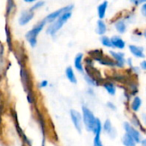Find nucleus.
I'll return each mask as SVG.
<instances>
[{
    "mask_svg": "<svg viewBox=\"0 0 146 146\" xmlns=\"http://www.w3.org/2000/svg\"><path fill=\"white\" fill-rule=\"evenodd\" d=\"M102 130L105 133H107L108 135H109L111 137H115L116 136V131L113 126V124L111 122L110 119H106L104 121V123L102 124Z\"/></svg>",
    "mask_w": 146,
    "mask_h": 146,
    "instance_id": "14",
    "label": "nucleus"
},
{
    "mask_svg": "<svg viewBox=\"0 0 146 146\" xmlns=\"http://www.w3.org/2000/svg\"><path fill=\"white\" fill-rule=\"evenodd\" d=\"M21 78H22V82H23V86H24V90L28 93L29 91L31 90L30 78H29V74L28 70L23 66H21Z\"/></svg>",
    "mask_w": 146,
    "mask_h": 146,
    "instance_id": "10",
    "label": "nucleus"
},
{
    "mask_svg": "<svg viewBox=\"0 0 146 146\" xmlns=\"http://www.w3.org/2000/svg\"><path fill=\"white\" fill-rule=\"evenodd\" d=\"M73 8H74V5H68L64 7H62V8H60V9H58V10H57L52 13H50L49 15H47L45 17V19H46V23L50 24V23H53L56 19H58L63 13H64L66 11H72Z\"/></svg>",
    "mask_w": 146,
    "mask_h": 146,
    "instance_id": "7",
    "label": "nucleus"
},
{
    "mask_svg": "<svg viewBox=\"0 0 146 146\" xmlns=\"http://www.w3.org/2000/svg\"><path fill=\"white\" fill-rule=\"evenodd\" d=\"M39 86H40V88H46V87H47L48 86V81L47 80H42L40 83Z\"/></svg>",
    "mask_w": 146,
    "mask_h": 146,
    "instance_id": "31",
    "label": "nucleus"
},
{
    "mask_svg": "<svg viewBox=\"0 0 146 146\" xmlns=\"http://www.w3.org/2000/svg\"><path fill=\"white\" fill-rule=\"evenodd\" d=\"M143 36L146 39V29L143 31Z\"/></svg>",
    "mask_w": 146,
    "mask_h": 146,
    "instance_id": "38",
    "label": "nucleus"
},
{
    "mask_svg": "<svg viewBox=\"0 0 146 146\" xmlns=\"http://www.w3.org/2000/svg\"><path fill=\"white\" fill-rule=\"evenodd\" d=\"M101 134L102 133H97L94 136L93 139V146H104L102 138H101Z\"/></svg>",
    "mask_w": 146,
    "mask_h": 146,
    "instance_id": "23",
    "label": "nucleus"
},
{
    "mask_svg": "<svg viewBox=\"0 0 146 146\" xmlns=\"http://www.w3.org/2000/svg\"><path fill=\"white\" fill-rule=\"evenodd\" d=\"M71 17H72V11H66L63 13L53 23H50V25L46 29V34L51 36H54L64 26V24L71 18Z\"/></svg>",
    "mask_w": 146,
    "mask_h": 146,
    "instance_id": "1",
    "label": "nucleus"
},
{
    "mask_svg": "<svg viewBox=\"0 0 146 146\" xmlns=\"http://www.w3.org/2000/svg\"><path fill=\"white\" fill-rule=\"evenodd\" d=\"M35 15H34V11L29 10V11H23V13L21 14L20 17H19V24L21 26H25L27 25L33 18H34Z\"/></svg>",
    "mask_w": 146,
    "mask_h": 146,
    "instance_id": "11",
    "label": "nucleus"
},
{
    "mask_svg": "<svg viewBox=\"0 0 146 146\" xmlns=\"http://www.w3.org/2000/svg\"><path fill=\"white\" fill-rule=\"evenodd\" d=\"M82 115H83V121L84 125L88 131H93L96 117L95 116L94 113L86 106H82Z\"/></svg>",
    "mask_w": 146,
    "mask_h": 146,
    "instance_id": "3",
    "label": "nucleus"
},
{
    "mask_svg": "<svg viewBox=\"0 0 146 146\" xmlns=\"http://www.w3.org/2000/svg\"><path fill=\"white\" fill-rule=\"evenodd\" d=\"M122 143L124 146H137V142L135 139L126 132H125L122 137Z\"/></svg>",
    "mask_w": 146,
    "mask_h": 146,
    "instance_id": "20",
    "label": "nucleus"
},
{
    "mask_svg": "<svg viewBox=\"0 0 146 146\" xmlns=\"http://www.w3.org/2000/svg\"><path fill=\"white\" fill-rule=\"evenodd\" d=\"M100 41H101V44H102L104 47H107V48H113V44H112V41H111V38L108 37V36H107L106 35L101 36Z\"/></svg>",
    "mask_w": 146,
    "mask_h": 146,
    "instance_id": "22",
    "label": "nucleus"
},
{
    "mask_svg": "<svg viewBox=\"0 0 146 146\" xmlns=\"http://www.w3.org/2000/svg\"><path fill=\"white\" fill-rule=\"evenodd\" d=\"M37 0H24L25 3H28V4H32V3H35Z\"/></svg>",
    "mask_w": 146,
    "mask_h": 146,
    "instance_id": "35",
    "label": "nucleus"
},
{
    "mask_svg": "<svg viewBox=\"0 0 146 146\" xmlns=\"http://www.w3.org/2000/svg\"><path fill=\"white\" fill-rule=\"evenodd\" d=\"M73 66H74V69L79 73H82V74L84 73V55L83 52H78L75 55L74 61H73Z\"/></svg>",
    "mask_w": 146,
    "mask_h": 146,
    "instance_id": "8",
    "label": "nucleus"
},
{
    "mask_svg": "<svg viewBox=\"0 0 146 146\" xmlns=\"http://www.w3.org/2000/svg\"><path fill=\"white\" fill-rule=\"evenodd\" d=\"M140 68L143 70H146V59H143L140 63Z\"/></svg>",
    "mask_w": 146,
    "mask_h": 146,
    "instance_id": "32",
    "label": "nucleus"
},
{
    "mask_svg": "<svg viewBox=\"0 0 146 146\" xmlns=\"http://www.w3.org/2000/svg\"><path fill=\"white\" fill-rule=\"evenodd\" d=\"M113 27L119 35H124L127 31V24L125 18H119L116 20L113 24Z\"/></svg>",
    "mask_w": 146,
    "mask_h": 146,
    "instance_id": "13",
    "label": "nucleus"
},
{
    "mask_svg": "<svg viewBox=\"0 0 146 146\" xmlns=\"http://www.w3.org/2000/svg\"><path fill=\"white\" fill-rule=\"evenodd\" d=\"M140 13L141 15L146 18V3L141 5V7H140Z\"/></svg>",
    "mask_w": 146,
    "mask_h": 146,
    "instance_id": "27",
    "label": "nucleus"
},
{
    "mask_svg": "<svg viewBox=\"0 0 146 146\" xmlns=\"http://www.w3.org/2000/svg\"><path fill=\"white\" fill-rule=\"evenodd\" d=\"M141 146H146V137L142 140V142H141Z\"/></svg>",
    "mask_w": 146,
    "mask_h": 146,
    "instance_id": "36",
    "label": "nucleus"
},
{
    "mask_svg": "<svg viewBox=\"0 0 146 146\" xmlns=\"http://www.w3.org/2000/svg\"><path fill=\"white\" fill-rule=\"evenodd\" d=\"M44 5H45V1H43V0H40V1H36L35 3V5L29 10L32 11H35L36 10H39V9L42 8Z\"/></svg>",
    "mask_w": 146,
    "mask_h": 146,
    "instance_id": "24",
    "label": "nucleus"
},
{
    "mask_svg": "<svg viewBox=\"0 0 146 146\" xmlns=\"http://www.w3.org/2000/svg\"><path fill=\"white\" fill-rule=\"evenodd\" d=\"M70 117L71 119V122L74 125L75 129L77 130V131H78L79 133H82V130H83V115L82 113L75 110V109H70Z\"/></svg>",
    "mask_w": 146,
    "mask_h": 146,
    "instance_id": "4",
    "label": "nucleus"
},
{
    "mask_svg": "<svg viewBox=\"0 0 146 146\" xmlns=\"http://www.w3.org/2000/svg\"><path fill=\"white\" fill-rule=\"evenodd\" d=\"M109 54L115 63V67L119 69H122L125 67V65L126 64V59H125V54L123 52H120V50L119 51L110 50Z\"/></svg>",
    "mask_w": 146,
    "mask_h": 146,
    "instance_id": "5",
    "label": "nucleus"
},
{
    "mask_svg": "<svg viewBox=\"0 0 146 146\" xmlns=\"http://www.w3.org/2000/svg\"><path fill=\"white\" fill-rule=\"evenodd\" d=\"M65 77L67 78V80L72 84H78V78L77 76L75 74V71L74 69L71 66H68L65 69Z\"/></svg>",
    "mask_w": 146,
    "mask_h": 146,
    "instance_id": "16",
    "label": "nucleus"
},
{
    "mask_svg": "<svg viewBox=\"0 0 146 146\" xmlns=\"http://www.w3.org/2000/svg\"><path fill=\"white\" fill-rule=\"evenodd\" d=\"M111 41H112L113 49H118L121 51L125 49V47L126 46V43L125 40H123V38L119 35H113L111 37Z\"/></svg>",
    "mask_w": 146,
    "mask_h": 146,
    "instance_id": "12",
    "label": "nucleus"
},
{
    "mask_svg": "<svg viewBox=\"0 0 146 146\" xmlns=\"http://www.w3.org/2000/svg\"><path fill=\"white\" fill-rule=\"evenodd\" d=\"M108 2L107 0H104L102 1L98 6H97V16L99 19H103L106 17V14L108 11Z\"/></svg>",
    "mask_w": 146,
    "mask_h": 146,
    "instance_id": "17",
    "label": "nucleus"
},
{
    "mask_svg": "<svg viewBox=\"0 0 146 146\" xmlns=\"http://www.w3.org/2000/svg\"><path fill=\"white\" fill-rule=\"evenodd\" d=\"M129 52L131 53L132 56H134L137 58H145V53H144V48L141 46L134 45V44H130L128 46Z\"/></svg>",
    "mask_w": 146,
    "mask_h": 146,
    "instance_id": "9",
    "label": "nucleus"
},
{
    "mask_svg": "<svg viewBox=\"0 0 146 146\" xmlns=\"http://www.w3.org/2000/svg\"><path fill=\"white\" fill-rule=\"evenodd\" d=\"M102 87L105 89V90L107 91V93L111 96H115L116 94V91H117V88H116V85L111 82V81H106L102 84Z\"/></svg>",
    "mask_w": 146,
    "mask_h": 146,
    "instance_id": "19",
    "label": "nucleus"
},
{
    "mask_svg": "<svg viewBox=\"0 0 146 146\" xmlns=\"http://www.w3.org/2000/svg\"><path fill=\"white\" fill-rule=\"evenodd\" d=\"M27 100H28V102H29V104H34L35 103V95H34V93H33L32 90H30V91L28 92V94H27Z\"/></svg>",
    "mask_w": 146,
    "mask_h": 146,
    "instance_id": "25",
    "label": "nucleus"
},
{
    "mask_svg": "<svg viewBox=\"0 0 146 146\" xmlns=\"http://www.w3.org/2000/svg\"><path fill=\"white\" fill-rule=\"evenodd\" d=\"M46 21L44 18L43 20H41L40 22H39L38 23H36L34 28L32 29H30L25 35L26 40H28V42L29 43L30 46L32 47H35L37 45V37L39 35V34L42 31V29L45 28L46 24Z\"/></svg>",
    "mask_w": 146,
    "mask_h": 146,
    "instance_id": "2",
    "label": "nucleus"
},
{
    "mask_svg": "<svg viewBox=\"0 0 146 146\" xmlns=\"http://www.w3.org/2000/svg\"><path fill=\"white\" fill-rule=\"evenodd\" d=\"M126 64H127L130 67H132V66H133V65H132V59H131V58H127V60H126Z\"/></svg>",
    "mask_w": 146,
    "mask_h": 146,
    "instance_id": "33",
    "label": "nucleus"
},
{
    "mask_svg": "<svg viewBox=\"0 0 146 146\" xmlns=\"http://www.w3.org/2000/svg\"><path fill=\"white\" fill-rule=\"evenodd\" d=\"M131 122L134 124L135 126H141L140 123H139V119H138V118L136 115H133V117L131 118Z\"/></svg>",
    "mask_w": 146,
    "mask_h": 146,
    "instance_id": "30",
    "label": "nucleus"
},
{
    "mask_svg": "<svg viewBox=\"0 0 146 146\" xmlns=\"http://www.w3.org/2000/svg\"><path fill=\"white\" fill-rule=\"evenodd\" d=\"M142 117H143V122L146 125V114H145V113H143Z\"/></svg>",
    "mask_w": 146,
    "mask_h": 146,
    "instance_id": "37",
    "label": "nucleus"
},
{
    "mask_svg": "<svg viewBox=\"0 0 146 146\" xmlns=\"http://www.w3.org/2000/svg\"><path fill=\"white\" fill-rule=\"evenodd\" d=\"M14 7V4H13V0H8V6H7V16L10 14L11 11L12 10V8Z\"/></svg>",
    "mask_w": 146,
    "mask_h": 146,
    "instance_id": "29",
    "label": "nucleus"
},
{
    "mask_svg": "<svg viewBox=\"0 0 146 146\" xmlns=\"http://www.w3.org/2000/svg\"><path fill=\"white\" fill-rule=\"evenodd\" d=\"M107 107H108V109H110L111 111H116V109H117L116 105H115L113 102H107Z\"/></svg>",
    "mask_w": 146,
    "mask_h": 146,
    "instance_id": "28",
    "label": "nucleus"
},
{
    "mask_svg": "<svg viewBox=\"0 0 146 146\" xmlns=\"http://www.w3.org/2000/svg\"><path fill=\"white\" fill-rule=\"evenodd\" d=\"M129 1L134 6H138V5H141L143 4L146 3V0H129Z\"/></svg>",
    "mask_w": 146,
    "mask_h": 146,
    "instance_id": "26",
    "label": "nucleus"
},
{
    "mask_svg": "<svg viewBox=\"0 0 146 146\" xmlns=\"http://www.w3.org/2000/svg\"><path fill=\"white\" fill-rule=\"evenodd\" d=\"M88 93H89V95H91V96H93L95 93H94V90H93V89L91 88V87H90L89 89H88Z\"/></svg>",
    "mask_w": 146,
    "mask_h": 146,
    "instance_id": "34",
    "label": "nucleus"
},
{
    "mask_svg": "<svg viewBox=\"0 0 146 146\" xmlns=\"http://www.w3.org/2000/svg\"><path fill=\"white\" fill-rule=\"evenodd\" d=\"M141 107H142V99L138 96H135L130 103V108L131 111L134 113H137L140 110Z\"/></svg>",
    "mask_w": 146,
    "mask_h": 146,
    "instance_id": "18",
    "label": "nucleus"
},
{
    "mask_svg": "<svg viewBox=\"0 0 146 146\" xmlns=\"http://www.w3.org/2000/svg\"><path fill=\"white\" fill-rule=\"evenodd\" d=\"M108 32V26L107 23L104 22L103 19H98L96 22V33L100 35H105Z\"/></svg>",
    "mask_w": 146,
    "mask_h": 146,
    "instance_id": "15",
    "label": "nucleus"
},
{
    "mask_svg": "<svg viewBox=\"0 0 146 146\" xmlns=\"http://www.w3.org/2000/svg\"><path fill=\"white\" fill-rule=\"evenodd\" d=\"M123 128L126 133H128L130 136H131L135 139L137 143H141V142L143 140L142 134L137 129H136V127L134 125H132L131 123L125 121L123 123Z\"/></svg>",
    "mask_w": 146,
    "mask_h": 146,
    "instance_id": "6",
    "label": "nucleus"
},
{
    "mask_svg": "<svg viewBox=\"0 0 146 146\" xmlns=\"http://www.w3.org/2000/svg\"><path fill=\"white\" fill-rule=\"evenodd\" d=\"M84 76L85 82L88 84V85L90 87H96V86L99 85V82H98V80H97L96 78H95V77L88 74V73H86V72L84 73Z\"/></svg>",
    "mask_w": 146,
    "mask_h": 146,
    "instance_id": "21",
    "label": "nucleus"
}]
</instances>
